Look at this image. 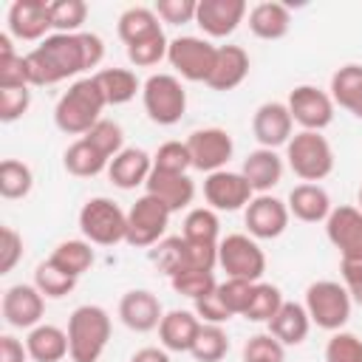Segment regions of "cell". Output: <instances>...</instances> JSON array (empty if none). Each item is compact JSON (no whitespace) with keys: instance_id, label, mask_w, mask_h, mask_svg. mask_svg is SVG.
Segmentation results:
<instances>
[{"instance_id":"cell-1","label":"cell","mask_w":362,"mask_h":362,"mask_svg":"<svg viewBox=\"0 0 362 362\" xmlns=\"http://www.w3.org/2000/svg\"><path fill=\"white\" fill-rule=\"evenodd\" d=\"M82 71H90L82 31L79 34H48L37 48L25 54V76H28V85H37V88L57 85Z\"/></svg>"},{"instance_id":"cell-32","label":"cell","mask_w":362,"mask_h":362,"mask_svg":"<svg viewBox=\"0 0 362 362\" xmlns=\"http://www.w3.org/2000/svg\"><path fill=\"white\" fill-rule=\"evenodd\" d=\"M93 79L107 105H127L141 90V82L130 68H102L93 74Z\"/></svg>"},{"instance_id":"cell-53","label":"cell","mask_w":362,"mask_h":362,"mask_svg":"<svg viewBox=\"0 0 362 362\" xmlns=\"http://www.w3.org/2000/svg\"><path fill=\"white\" fill-rule=\"evenodd\" d=\"M342 286L356 305H362V260H339Z\"/></svg>"},{"instance_id":"cell-28","label":"cell","mask_w":362,"mask_h":362,"mask_svg":"<svg viewBox=\"0 0 362 362\" xmlns=\"http://www.w3.org/2000/svg\"><path fill=\"white\" fill-rule=\"evenodd\" d=\"M291 28V11L286 3L263 0L249 8V31L257 40H283Z\"/></svg>"},{"instance_id":"cell-10","label":"cell","mask_w":362,"mask_h":362,"mask_svg":"<svg viewBox=\"0 0 362 362\" xmlns=\"http://www.w3.org/2000/svg\"><path fill=\"white\" fill-rule=\"evenodd\" d=\"M215 57H218V45H212L204 37H189V34L170 40V48H167V62L187 82H206L212 76Z\"/></svg>"},{"instance_id":"cell-14","label":"cell","mask_w":362,"mask_h":362,"mask_svg":"<svg viewBox=\"0 0 362 362\" xmlns=\"http://www.w3.org/2000/svg\"><path fill=\"white\" fill-rule=\"evenodd\" d=\"M3 320L11 328H37L42 322V311H45V297L40 294V288L34 283H14L3 291V303H0Z\"/></svg>"},{"instance_id":"cell-21","label":"cell","mask_w":362,"mask_h":362,"mask_svg":"<svg viewBox=\"0 0 362 362\" xmlns=\"http://www.w3.org/2000/svg\"><path fill=\"white\" fill-rule=\"evenodd\" d=\"M150 173H153V156L141 147H124L107 164V178L119 189H136V187L147 184Z\"/></svg>"},{"instance_id":"cell-33","label":"cell","mask_w":362,"mask_h":362,"mask_svg":"<svg viewBox=\"0 0 362 362\" xmlns=\"http://www.w3.org/2000/svg\"><path fill=\"white\" fill-rule=\"evenodd\" d=\"M62 164L71 175L76 178H93L99 173L107 170L110 158L105 153H99L88 139H76L74 144H68V150L62 153Z\"/></svg>"},{"instance_id":"cell-2","label":"cell","mask_w":362,"mask_h":362,"mask_svg":"<svg viewBox=\"0 0 362 362\" xmlns=\"http://www.w3.org/2000/svg\"><path fill=\"white\" fill-rule=\"evenodd\" d=\"M105 107H107V102H105L102 88L96 85V79L93 76H82V79L71 82L68 90L57 99L54 122H57V127L62 133L82 139L102 119Z\"/></svg>"},{"instance_id":"cell-30","label":"cell","mask_w":362,"mask_h":362,"mask_svg":"<svg viewBox=\"0 0 362 362\" xmlns=\"http://www.w3.org/2000/svg\"><path fill=\"white\" fill-rule=\"evenodd\" d=\"M331 99L356 119H362V65L348 62L331 74Z\"/></svg>"},{"instance_id":"cell-42","label":"cell","mask_w":362,"mask_h":362,"mask_svg":"<svg viewBox=\"0 0 362 362\" xmlns=\"http://www.w3.org/2000/svg\"><path fill=\"white\" fill-rule=\"evenodd\" d=\"M170 286H173V291H175V294L189 297V300L195 303V300L206 297L209 291H215L218 280H215V274H212V272H201V269H184V272H178L175 277H170Z\"/></svg>"},{"instance_id":"cell-19","label":"cell","mask_w":362,"mask_h":362,"mask_svg":"<svg viewBox=\"0 0 362 362\" xmlns=\"http://www.w3.org/2000/svg\"><path fill=\"white\" fill-rule=\"evenodd\" d=\"M294 119L286 107V102H263L252 116V133L260 141V147L277 150L291 141Z\"/></svg>"},{"instance_id":"cell-44","label":"cell","mask_w":362,"mask_h":362,"mask_svg":"<svg viewBox=\"0 0 362 362\" xmlns=\"http://www.w3.org/2000/svg\"><path fill=\"white\" fill-rule=\"evenodd\" d=\"M243 362H286V345L269 331L252 334L243 342Z\"/></svg>"},{"instance_id":"cell-17","label":"cell","mask_w":362,"mask_h":362,"mask_svg":"<svg viewBox=\"0 0 362 362\" xmlns=\"http://www.w3.org/2000/svg\"><path fill=\"white\" fill-rule=\"evenodd\" d=\"M8 34L20 42H42L51 31V14L45 0H14L6 14Z\"/></svg>"},{"instance_id":"cell-40","label":"cell","mask_w":362,"mask_h":362,"mask_svg":"<svg viewBox=\"0 0 362 362\" xmlns=\"http://www.w3.org/2000/svg\"><path fill=\"white\" fill-rule=\"evenodd\" d=\"M150 260L167 277H175L187 269V240L184 238H164L150 249Z\"/></svg>"},{"instance_id":"cell-51","label":"cell","mask_w":362,"mask_h":362,"mask_svg":"<svg viewBox=\"0 0 362 362\" xmlns=\"http://www.w3.org/2000/svg\"><path fill=\"white\" fill-rule=\"evenodd\" d=\"M195 314H198V320L201 322H206V325H223V322H229L235 314L223 305V300H221V294H218V286H215V291H209L206 297H201V300H195V308H192Z\"/></svg>"},{"instance_id":"cell-12","label":"cell","mask_w":362,"mask_h":362,"mask_svg":"<svg viewBox=\"0 0 362 362\" xmlns=\"http://www.w3.org/2000/svg\"><path fill=\"white\" fill-rule=\"evenodd\" d=\"M187 147L192 156V167L201 173L226 170V161L235 153V141L223 127H198L187 136Z\"/></svg>"},{"instance_id":"cell-22","label":"cell","mask_w":362,"mask_h":362,"mask_svg":"<svg viewBox=\"0 0 362 362\" xmlns=\"http://www.w3.org/2000/svg\"><path fill=\"white\" fill-rule=\"evenodd\" d=\"M144 189L150 195H156L161 204H167L170 212H181L192 204L195 198V181L187 175V173H161V170H153Z\"/></svg>"},{"instance_id":"cell-25","label":"cell","mask_w":362,"mask_h":362,"mask_svg":"<svg viewBox=\"0 0 362 362\" xmlns=\"http://www.w3.org/2000/svg\"><path fill=\"white\" fill-rule=\"evenodd\" d=\"M240 175L249 181V187H252L257 195H266V192H269L272 187H277L280 178H283V158L277 156V150L257 147V150H252V153L243 158Z\"/></svg>"},{"instance_id":"cell-27","label":"cell","mask_w":362,"mask_h":362,"mask_svg":"<svg viewBox=\"0 0 362 362\" xmlns=\"http://www.w3.org/2000/svg\"><path fill=\"white\" fill-rule=\"evenodd\" d=\"M266 325H269V334L288 348V345H303L305 342V337L311 331V317H308V311H305L303 303L286 300L280 305V311Z\"/></svg>"},{"instance_id":"cell-39","label":"cell","mask_w":362,"mask_h":362,"mask_svg":"<svg viewBox=\"0 0 362 362\" xmlns=\"http://www.w3.org/2000/svg\"><path fill=\"white\" fill-rule=\"evenodd\" d=\"M283 303H286V300H283V294H280L277 286H272V283H255L243 317H246L249 322H269V320L280 311Z\"/></svg>"},{"instance_id":"cell-11","label":"cell","mask_w":362,"mask_h":362,"mask_svg":"<svg viewBox=\"0 0 362 362\" xmlns=\"http://www.w3.org/2000/svg\"><path fill=\"white\" fill-rule=\"evenodd\" d=\"M286 107L291 113V119L303 127V130H314V133H322L331 122H334V99L331 93L320 90L317 85H297L288 99H286Z\"/></svg>"},{"instance_id":"cell-52","label":"cell","mask_w":362,"mask_h":362,"mask_svg":"<svg viewBox=\"0 0 362 362\" xmlns=\"http://www.w3.org/2000/svg\"><path fill=\"white\" fill-rule=\"evenodd\" d=\"M23 260V235L11 226L0 229V274H8Z\"/></svg>"},{"instance_id":"cell-24","label":"cell","mask_w":362,"mask_h":362,"mask_svg":"<svg viewBox=\"0 0 362 362\" xmlns=\"http://www.w3.org/2000/svg\"><path fill=\"white\" fill-rule=\"evenodd\" d=\"M249 54L240 45H218V57H215V68L212 76L206 79V85L218 93H226L232 88H238L246 76H249Z\"/></svg>"},{"instance_id":"cell-45","label":"cell","mask_w":362,"mask_h":362,"mask_svg":"<svg viewBox=\"0 0 362 362\" xmlns=\"http://www.w3.org/2000/svg\"><path fill=\"white\" fill-rule=\"evenodd\" d=\"M167 48H170V40H167L164 31H161V34H156V37H147V40H141V42L127 45V59H130V65H136V68H153V65H158L161 59H167Z\"/></svg>"},{"instance_id":"cell-37","label":"cell","mask_w":362,"mask_h":362,"mask_svg":"<svg viewBox=\"0 0 362 362\" xmlns=\"http://www.w3.org/2000/svg\"><path fill=\"white\" fill-rule=\"evenodd\" d=\"M34 286L40 288V294L45 300H62L65 294H71L76 288V277H71L68 272H62L59 266L45 260L34 269Z\"/></svg>"},{"instance_id":"cell-6","label":"cell","mask_w":362,"mask_h":362,"mask_svg":"<svg viewBox=\"0 0 362 362\" xmlns=\"http://www.w3.org/2000/svg\"><path fill=\"white\" fill-rule=\"evenodd\" d=\"M305 311L311 317V325L322 331H342V325L351 320L354 300L337 280H317L305 288Z\"/></svg>"},{"instance_id":"cell-41","label":"cell","mask_w":362,"mask_h":362,"mask_svg":"<svg viewBox=\"0 0 362 362\" xmlns=\"http://www.w3.org/2000/svg\"><path fill=\"white\" fill-rule=\"evenodd\" d=\"M226 351H229V337H226V331L221 328V325H201V331H198V337H195V342H192V356H195V362H221L223 356H226Z\"/></svg>"},{"instance_id":"cell-43","label":"cell","mask_w":362,"mask_h":362,"mask_svg":"<svg viewBox=\"0 0 362 362\" xmlns=\"http://www.w3.org/2000/svg\"><path fill=\"white\" fill-rule=\"evenodd\" d=\"M82 139H88L99 153H105L107 158H113V156H119L122 150H124V130H122V124L119 122H113V119H99Z\"/></svg>"},{"instance_id":"cell-15","label":"cell","mask_w":362,"mask_h":362,"mask_svg":"<svg viewBox=\"0 0 362 362\" xmlns=\"http://www.w3.org/2000/svg\"><path fill=\"white\" fill-rule=\"evenodd\" d=\"M325 235L339 252V260H362V209L334 206L325 221Z\"/></svg>"},{"instance_id":"cell-9","label":"cell","mask_w":362,"mask_h":362,"mask_svg":"<svg viewBox=\"0 0 362 362\" xmlns=\"http://www.w3.org/2000/svg\"><path fill=\"white\" fill-rule=\"evenodd\" d=\"M170 209L156 195L144 192L136 198V204L127 209V243L136 249H153L158 240H164V232L170 226Z\"/></svg>"},{"instance_id":"cell-3","label":"cell","mask_w":362,"mask_h":362,"mask_svg":"<svg viewBox=\"0 0 362 362\" xmlns=\"http://www.w3.org/2000/svg\"><path fill=\"white\" fill-rule=\"evenodd\" d=\"M68 356L71 362H99L110 339V314L102 305H79L68 317Z\"/></svg>"},{"instance_id":"cell-20","label":"cell","mask_w":362,"mask_h":362,"mask_svg":"<svg viewBox=\"0 0 362 362\" xmlns=\"http://www.w3.org/2000/svg\"><path fill=\"white\" fill-rule=\"evenodd\" d=\"M161 317H164L161 300L147 288H130L119 300V320L136 334L156 331L161 325Z\"/></svg>"},{"instance_id":"cell-48","label":"cell","mask_w":362,"mask_h":362,"mask_svg":"<svg viewBox=\"0 0 362 362\" xmlns=\"http://www.w3.org/2000/svg\"><path fill=\"white\" fill-rule=\"evenodd\" d=\"M31 107V90L28 88H0V122H17Z\"/></svg>"},{"instance_id":"cell-8","label":"cell","mask_w":362,"mask_h":362,"mask_svg":"<svg viewBox=\"0 0 362 362\" xmlns=\"http://www.w3.org/2000/svg\"><path fill=\"white\" fill-rule=\"evenodd\" d=\"M218 266L226 272V277L260 283L266 272V255L252 235L232 232L218 243Z\"/></svg>"},{"instance_id":"cell-56","label":"cell","mask_w":362,"mask_h":362,"mask_svg":"<svg viewBox=\"0 0 362 362\" xmlns=\"http://www.w3.org/2000/svg\"><path fill=\"white\" fill-rule=\"evenodd\" d=\"M356 201H359V209H362V187H359V195H356Z\"/></svg>"},{"instance_id":"cell-46","label":"cell","mask_w":362,"mask_h":362,"mask_svg":"<svg viewBox=\"0 0 362 362\" xmlns=\"http://www.w3.org/2000/svg\"><path fill=\"white\" fill-rule=\"evenodd\" d=\"M192 167V156L187 141H164L153 156V170L161 173H187Z\"/></svg>"},{"instance_id":"cell-34","label":"cell","mask_w":362,"mask_h":362,"mask_svg":"<svg viewBox=\"0 0 362 362\" xmlns=\"http://www.w3.org/2000/svg\"><path fill=\"white\" fill-rule=\"evenodd\" d=\"M93 243H88V240H62L54 252H51V263L54 266H59L62 272H68L71 277H82L90 266H93V260H96V255H93V249H90Z\"/></svg>"},{"instance_id":"cell-54","label":"cell","mask_w":362,"mask_h":362,"mask_svg":"<svg viewBox=\"0 0 362 362\" xmlns=\"http://www.w3.org/2000/svg\"><path fill=\"white\" fill-rule=\"evenodd\" d=\"M25 359H28L25 342H20L11 334H3L0 337V362H25Z\"/></svg>"},{"instance_id":"cell-26","label":"cell","mask_w":362,"mask_h":362,"mask_svg":"<svg viewBox=\"0 0 362 362\" xmlns=\"http://www.w3.org/2000/svg\"><path fill=\"white\" fill-rule=\"evenodd\" d=\"M286 206L303 223H325L331 209H334L331 206V195L320 184H297V187H291Z\"/></svg>"},{"instance_id":"cell-23","label":"cell","mask_w":362,"mask_h":362,"mask_svg":"<svg viewBox=\"0 0 362 362\" xmlns=\"http://www.w3.org/2000/svg\"><path fill=\"white\" fill-rule=\"evenodd\" d=\"M201 320L195 311H184V308H173L161 317V325H158V339H161V348L167 351H175V354H189L192 351V342L201 331Z\"/></svg>"},{"instance_id":"cell-36","label":"cell","mask_w":362,"mask_h":362,"mask_svg":"<svg viewBox=\"0 0 362 362\" xmlns=\"http://www.w3.org/2000/svg\"><path fill=\"white\" fill-rule=\"evenodd\" d=\"M34 187V173L25 161H17V158H6L0 164V195L6 201H17V198H25Z\"/></svg>"},{"instance_id":"cell-13","label":"cell","mask_w":362,"mask_h":362,"mask_svg":"<svg viewBox=\"0 0 362 362\" xmlns=\"http://www.w3.org/2000/svg\"><path fill=\"white\" fill-rule=\"evenodd\" d=\"M204 198L215 212H238L249 206V201L255 198V189L240 173L218 170L204 178Z\"/></svg>"},{"instance_id":"cell-5","label":"cell","mask_w":362,"mask_h":362,"mask_svg":"<svg viewBox=\"0 0 362 362\" xmlns=\"http://www.w3.org/2000/svg\"><path fill=\"white\" fill-rule=\"evenodd\" d=\"M79 232L93 246H116L127 238V212L113 198H88L79 209Z\"/></svg>"},{"instance_id":"cell-31","label":"cell","mask_w":362,"mask_h":362,"mask_svg":"<svg viewBox=\"0 0 362 362\" xmlns=\"http://www.w3.org/2000/svg\"><path fill=\"white\" fill-rule=\"evenodd\" d=\"M116 31H119V40L124 45H133V42H141L147 37H156L161 34V23H158V14L147 6H130L119 14V23H116Z\"/></svg>"},{"instance_id":"cell-18","label":"cell","mask_w":362,"mask_h":362,"mask_svg":"<svg viewBox=\"0 0 362 362\" xmlns=\"http://www.w3.org/2000/svg\"><path fill=\"white\" fill-rule=\"evenodd\" d=\"M249 14L243 0H198L195 23L206 37H229Z\"/></svg>"},{"instance_id":"cell-55","label":"cell","mask_w":362,"mask_h":362,"mask_svg":"<svg viewBox=\"0 0 362 362\" xmlns=\"http://www.w3.org/2000/svg\"><path fill=\"white\" fill-rule=\"evenodd\" d=\"M130 362H173V359H170L167 348H156V345H147V348H139V351L130 356Z\"/></svg>"},{"instance_id":"cell-50","label":"cell","mask_w":362,"mask_h":362,"mask_svg":"<svg viewBox=\"0 0 362 362\" xmlns=\"http://www.w3.org/2000/svg\"><path fill=\"white\" fill-rule=\"evenodd\" d=\"M153 11L158 14L161 23L184 25V23H195L198 0H158V3L153 6Z\"/></svg>"},{"instance_id":"cell-4","label":"cell","mask_w":362,"mask_h":362,"mask_svg":"<svg viewBox=\"0 0 362 362\" xmlns=\"http://www.w3.org/2000/svg\"><path fill=\"white\" fill-rule=\"evenodd\" d=\"M286 164L303 184H320L334 173V147L322 133L300 130L286 144Z\"/></svg>"},{"instance_id":"cell-49","label":"cell","mask_w":362,"mask_h":362,"mask_svg":"<svg viewBox=\"0 0 362 362\" xmlns=\"http://www.w3.org/2000/svg\"><path fill=\"white\" fill-rule=\"evenodd\" d=\"M252 288H255V283L238 280V277H226L223 283H218V294H221L223 305H226L232 314H240V317H243V311H246V305H249Z\"/></svg>"},{"instance_id":"cell-7","label":"cell","mask_w":362,"mask_h":362,"mask_svg":"<svg viewBox=\"0 0 362 362\" xmlns=\"http://www.w3.org/2000/svg\"><path fill=\"white\" fill-rule=\"evenodd\" d=\"M144 113L156 124H178L187 113V90L175 74H150L141 85Z\"/></svg>"},{"instance_id":"cell-29","label":"cell","mask_w":362,"mask_h":362,"mask_svg":"<svg viewBox=\"0 0 362 362\" xmlns=\"http://www.w3.org/2000/svg\"><path fill=\"white\" fill-rule=\"evenodd\" d=\"M25 348H28V359H34V362H62L71 351L68 331H62L59 325H51V322H40L37 328L28 331Z\"/></svg>"},{"instance_id":"cell-35","label":"cell","mask_w":362,"mask_h":362,"mask_svg":"<svg viewBox=\"0 0 362 362\" xmlns=\"http://www.w3.org/2000/svg\"><path fill=\"white\" fill-rule=\"evenodd\" d=\"M218 235H221V221H218V212L215 209L195 206V209L187 212L184 232H181L184 240H189V243H221Z\"/></svg>"},{"instance_id":"cell-38","label":"cell","mask_w":362,"mask_h":362,"mask_svg":"<svg viewBox=\"0 0 362 362\" xmlns=\"http://www.w3.org/2000/svg\"><path fill=\"white\" fill-rule=\"evenodd\" d=\"M51 28L54 34H79L82 23L88 20V3L85 0H54L48 3Z\"/></svg>"},{"instance_id":"cell-16","label":"cell","mask_w":362,"mask_h":362,"mask_svg":"<svg viewBox=\"0 0 362 362\" xmlns=\"http://www.w3.org/2000/svg\"><path fill=\"white\" fill-rule=\"evenodd\" d=\"M288 206L286 201L274 198V195H255L243 212V221H246V229L255 240H272V238H280L288 226Z\"/></svg>"},{"instance_id":"cell-47","label":"cell","mask_w":362,"mask_h":362,"mask_svg":"<svg viewBox=\"0 0 362 362\" xmlns=\"http://www.w3.org/2000/svg\"><path fill=\"white\" fill-rule=\"evenodd\" d=\"M322 356L325 362H362V339L351 331H334Z\"/></svg>"}]
</instances>
